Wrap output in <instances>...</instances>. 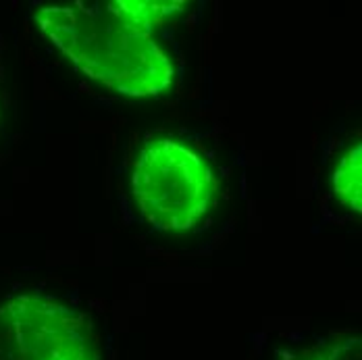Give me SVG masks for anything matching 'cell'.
Instances as JSON below:
<instances>
[{
  "label": "cell",
  "instance_id": "2",
  "mask_svg": "<svg viewBox=\"0 0 362 360\" xmlns=\"http://www.w3.org/2000/svg\"><path fill=\"white\" fill-rule=\"evenodd\" d=\"M129 190L150 229L183 236L215 211L218 180L202 152L177 138L156 136L138 150Z\"/></svg>",
  "mask_w": 362,
  "mask_h": 360
},
{
  "label": "cell",
  "instance_id": "1",
  "mask_svg": "<svg viewBox=\"0 0 362 360\" xmlns=\"http://www.w3.org/2000/svg\"><path fill=\"white\" fill-rule=\"evenodd\" d=\"M183 2L75 0L44 4L37 30L83 77L127 98H156L171 90L175 61L158 36Z\"/></svg>",
  "mask_w": 362,
  "mask_h": 360
},
{
  "label": "cell",
  "instance_id": "4",
  "mask_svg": "<svg viewBox=\"0 0 362 360\" xmlns=\"http://www.w3.org/2000/svg\"><path fill=\"white\" fill-rule=\"evenodd\" d=\"M327 192L341 211L350 216L362 213V144L361 138H352L341 150H337L329 173Z\"/></svg>",
  "mask_w": 362,
  "mask_h": 360
},
{
  "label": "cell",
  "instance_id": "5",
  "mask_svg": "<svg viewBox=\"0 0 362 360\" xmlns=\"http://www.w3.org/2000/svg\"><path fill=\"white\" fill-rule=\"evenodd\" d=\"M290 360H362L361 335L333 333L296 352Z\"/></svg>",
  "mask_w": 362,
  "mask_h": 360
},
{
  "label": "cell",
  "instance_id": "3",
  "mask_svg": "<svg viewBox=\"0 0 362 360\" xmlns=\"http://www.w3.org/2000/svg\"><path fill=\"white\" fill-rule=\"evenodd\" d=\"M0 360H103L100 335L67 298L15 294L0 302Z\"/></svg>",
  "mask_w": 362,
  "mask_h": 360
}]
</instances>
